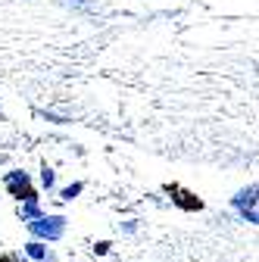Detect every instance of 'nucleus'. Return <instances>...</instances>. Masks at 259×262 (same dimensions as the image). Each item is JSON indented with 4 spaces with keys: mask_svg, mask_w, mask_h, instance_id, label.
<instances>
[{
    "mask_svg": "<svg viewBox=\"0 0 259 262\" xmlns=\"http://www.w3.org/2000/svg\"><path fill=\"white\" fill-rule=\"evenodd\" d=\"M0 262H22V259H13V256H7V259H0Z\"/></svg>",
    "mask_w": 259,
    "mask_h": 262,
    "instance_id": "1a4fd4ad",
    "label": "nucleus"
},
{
    "mask_svg": "<svg viewBox=\"0 0 259 262\" xmlns=\"http://www.w3.org/2000/svg\"><path fill=\"white\" fill-rule=\"evenodd\" d=\"M84 184H69V187H62V200H75V196L81 193Z\"/></svg>",
    "mask_w": 259,
    "mask_h": 262,
    "instance_id": "423d86ee",
    "label": "nucleus"
},
{
    "mask_svg": "<svg viewBox=\"0 0 259 262\" xmlns=\"http://www.w3.org/2000/svg\"><path fill=\"white\" fill-rule=\"evenodd\" d=\"M7 187L19 196V200L22 203H28V200H38V196H35V190H31V184H28V175L25 172H10L7 175Z\"/></svg>",
    "mask_w": 259,
    "mask_h": 262,
    "instance_id": "f03ea898",
    "label": "nucleus"
},
{
    "mask_svg": "<svg viewBox=\"0 0 259 262\" xmlns=\"http://www.w3.org/2000/svg\"><path fill=\"white\" fill-rule=\"evenodd\" d=\"M53 181H56L53 169H47V166H44V169H41V184H44V187H53Z\"/></svg>",
    "mask_w": 259,
    "mask_h": 262,
    "instance_id": "0eeeda50",
    "label": "nucleus"
},
{
    "mask_svg": "<svg viewBox=\"0 0 259 262\" xmlns=\"http://www.w3.org/2000/svg\"><path fill=\"white\" fill-rule=\"evenodd\" d=\"M22 215H25V219H38V215H41V209H38V200H28V203L22 206Z\"/></svg>",
    "mask_w": 259,
    "mask_h": 262,
    "instance_id": "39448f33",
    "label": "nucleus"
},
{
    "mask_svg": "<svg viewBox=\"0 0 259 262\" xmlns=\"http://www.w3.org/2000/svg\"><path fill=\"white\" fill-rule=\"evenodd\" d=\"M25 253H28L31 259H38V262H47V247H44L41 241H31V244H25Z\"/></svg>",
    "mask_w": 259,
    "mask_h": 262,
    "instance_id": "20e7f679",
    "label": "nucleus"
},
{
    "mask_svg": "<svg viewBox=\"0 0 259 262\" xmlns=\"http://www.w3.org/2000/svg\"><path fill=\"white\" fill-rule=\"evenodd\" d=\"M234 206L241 209V215H244L250 225H256V187L241 190V193L234 196Z\"/></svg>",
    "mask_w": 259,
    "mask_h": 262,
    "instance_id": "7ed1b4c3",
    "label": "nucleus"
},
{
    "mask_svg": "<svg viewBox=\"0 0 259 262\" xmlns=\"http://www.w3.org/2000/svg\"><path fill=\"white\" fill-rule=\"evenodd\" d=\"M28 231L35 237L56 241V237H62V231H66V219H62V215H38V219L28 222Z\"/></svg>",
    "mask_w": 259,
    "mask_h": 262,
    "instance_id": "f257e3e1",
    "label": "nucleus"
},
{
    "mask_svg": "<svg viewBox=\"0 0 259 262\" xmlns=\"http://www.w3.org/2000/svg\"><path fill=\"white\" fill-rule=\"evenodd\" d=\"M106 250H110V244H106V241H100V244H97V247H94V253H97V256H103Z\"/></svg>",
    "mask_w": 259,
    "mask_h": 262,
    "instance_id": "6e6552de",
    "label": "nucleus"
}]
</instances>
